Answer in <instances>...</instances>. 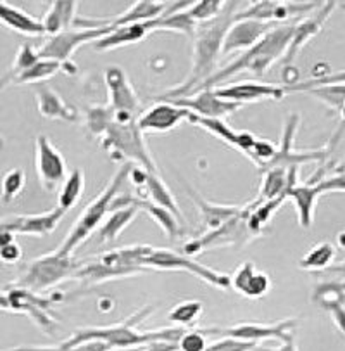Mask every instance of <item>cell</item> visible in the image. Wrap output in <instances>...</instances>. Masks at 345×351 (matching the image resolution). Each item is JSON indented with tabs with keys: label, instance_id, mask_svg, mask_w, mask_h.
Here are the masks:
<instances>
[{
	"label": "cell",
	"instance_id": "6da1fadb",
	"mask_svg": "<svg viewBox=\"0 0 345 351\" xmlns=\"http://www.w3.org/2000/svg\"><path fill=\"white\" fill-rule=\"evenodd\" d=\"M244 4L245 2H235V0L225 2L223 11H221L218 18L209 19V21L204 23H197L194 36H192V40H194V56H192L190 75H188V78L183 84L169 88L164 95L159 97V101L166 102L172 101V99L194 95L202 87V84H205L214 75L216 64H218V59L221 56L225 33L230 28L238 9Z\"/></svg>",
	"mask_w": 345,
	"mask_h": 351
},
{
	"label": "cell",
	"instance_id": "7a4b0ae2",
	"mask_svg": "<svg viewBox=\"0 0 345 351\" xmlns=\"http://www.w3.org/2000/svg\"><path fill=\"white\" fill-rule=\"evenodd\" d=\"M152 313V306H145L128 317L123 322L114 324L109 327H88V329H79L78 332L73 334L68 341L61 344L64 351H69L71 348L78 344L86 343V341H102L109 344L112 350H131V348L144 346V344L152 343V341H168V343H178L183 332L185 327H166V329L151 330V332H140L137 329L145 319Z\"/></svg>",
	"mask_w": 345,
	"mask_h": 351
},
{
	"label": "cell",
	"instance_id": "3957f363",
	"mask_svg": "<svg viewBox=\"0 0 345 351\" xmlns=\"http://www.w3.org/2000/svg\"><path fill=\"white\" fill-rule=\"evenodd\" d=\"M294 25L295 21L273 26L257 44L252 45L247 51H244V54H242L240 58H237L228 66L221 68L220 71H214V75H212L205 84H202V87L199 88L197 92L212 90V88H216L220 84H223L225 80H228L231 76L244 71L252 73L255 78H263V76L266 75L268 69H270L278 59H281L285 56V51H287L288 44H290ZM197 92H195V94H197Z\"/></svg>",
	"mask_w": 345,
	"mask_h": 351
},
{
	"label": "cell",
	"instance_id": "277c9868",
	"mask_svg": "<svg viewBox=\"0 0 345 351\" xmlns=\"http://www.w3.org/2000/svg\"><path fill=\"white\" fill-rule=\"evenodd\" d=\"M129 170H131V163L123 165V167L119 168L118 173L111 178L107 187H105L90 204H86L85 210L81 211V215H79L75 220V223H73L71 230H69V234L66 236V239L62 241L61 246L55 250L59 254H62V256H71V254L75 253L76 247L81 246L95 230H99V227L102 225L104 218L107 217L109 211H111L112 199L118 196L121 187L125 185V182L128 180Z\"/></svg>",
	"mask_w": 345,
	"mask_h": 351
},
{
	"label": "cell",
	"instance_id": "5b68a950",
	"mask_svg": "<svg viewBox=\"0 0 345 351\" xmlns=\"http://www.w3.org/2000/svg\"><path fill=\"white\" fill-rule=\"evenodd\" d=\"M99 141H101V147L112 161L137 163L145 171L159 173L145 144V135L137 127V121L129 125H118L112 121Z\"/></svg>",
	"mask_w": 345,
	"mask_h": 351
},
{
	"label": "cell",
	"instance_id": "8992f818",
	"mask_svg": "<svg viewBox=\"0 0 345 351\" xmlns=\"http://www.w3.org/2000/svg\"><path fill=\"white\" fill-rule=\"evenodd\" d=\"M76 268H78V265L73 260V256H62L58 251H52V253L33 260L23 271V276L16 279L11 286L23 287V289L31 291V293L33 291L49 289V287L73 277Z\"/></svg>",
	"mask_w": 345,
	"mask_h": 351
},
{
	"label": "cell",
	"instance_id": "52a82bcc",
	"mask_svg": "<svg viewBox=\"0 0 345 351\" xmlns=\"http://www.w3.org/2000/svg\"><path fill=\"white\" fill-rule=\"evenodd\" d=\"M247 217L248 208L244 206L240 213H237L233 218L225 221L221 227L211 232H204L199 239L185 244V253H187V256H190V254L194 256V254L204 253V251L209 250H216V247L245 246L247 243H251L257 236L248 227Z\"/></svg>",
	"mask_w": 345,
	"mask_h": 351
},
{
	"label": "cell",
	"instance_id": "ba28073f",
	"mask_svg": "<svg viewBox=\"0 0 345 351\" xmlns=\"http://www.w3.org/2000/svg\"><path fill=\"white\" fill-rule=\"evenodd\" d=\"M105 87L109 94V108L114 112V123L129 125L138 120L142 114L140 97L135 92L133 85L128 80V75L119 66H111L104 73Z\"/></svg>",
	"mask_w": 345,
	"mask_h": 351
},
{
	"label": "cell",
	"instance_id": "9c48e42d",
	"mask_svg": "<svg viewBox=\"0 0 345 351\" xmlns=\"http://www.w3.org/2000/svg\"><path fill=\"white\" fill-rule=\"evenodd\" d=\"M144 267L149 270H181L188 271L192 276L199 277L209 286L218 289H228L230 287V276H225L212 268L197 263L187 254H180L177 251L166 250V247H152L151 253L145 256Z\"/></svg>",
	"mask_w": 345,
	"mask_h": 351
},
{
	"label": "cell",
	"instance_id": "30bf717a",
	"mask_svg": "<svg viewBox=\"0 0 345 351\" xmlns=\"http://www.w3.org/2000/svg\"><path fill=\"white\" fill-rule=\"evenodd\" d=\"M327 192H344V173L316 182V184H294L285 192V199L292 201L297 210L298 223L302 228H309L314 221V210L320 196Z\"/></svg>",
	"mask_w": 345,
	"mask_h": 351
},
{
	"label": "cell",
	"instance_id": "8fae6325",
	"mask_svg": "<svg viewBox=\"0 0 345 351\" xmlns=\"http://www.w3.org/2000/svg\"><path fill=\"white\" fill-rule=\"evenodd\" d=\"M112 26L105 28H71L66 32L58 33V35L49 36L47 42L38 49V56L42 59H51L66 64L71 62V56L75 54L76 49L85 44H94L95 40L102 38L104 35L112 32Z\"/></svg>",
	"mask_w": 345,
	"mask_h": 351
},
{
	"label": "cell",
	"instance_id": "7c38bea8",
	"mask_svg": "<svg viewBox=\"0 0 345 351\" xmlns=\"http://www.w3.org/2000/svg\"><path fill=\"white\" fill-rule=\"evenodd\" d=\"M35 171L45 192L58 191L68 177L64 156L47 135H38L35 141Z\"/></svg>",
	"mask_w": 345,
	"mask_h": 351
},
{
	"label": "cell",
	"instance_id": "4fadbf2b",
	"mask_svg": "<svg viewBox=\"0 0 345 351\" xmlns=\"http://www.w3.org/2000/svg\"><path fill=\"white\" fill-rule=\"evenodd\" d=\"M298 320L285 319L280 322L263 324V322H240L235 326L220 329V327H212V329H202L205 336H220V337H235V339L247 341V343L257 344L259 341L266 339H283L287 334L294 332L297 327Z\"/></svg>",
	"mask_w": 345,
	"mask_h": 351
},
{
	"label": "cell",
	"instance_id": "5bb4252c",
	"mask_svg": "<svg viewBox=\"0 0 345 351\" xmlns=\"http://www.w3.org/2000/svg\"><path fill=\"white\" fill-rule=\"evenodd\" d=\"M212 90L223 101L235 102L240 106L251 104V102L281 101L285 95L294 92L292 87H287V85H270L261 84V82H242V84L216 87Z\"/></svg>",
	"mask_w": 345,
	"mask_h": 351
},
{
	"label": "cell",
	"instance_id": "9a60e30c",
	"mask_svg": "<svg viewBox=\"0 0 345 351\" xmlns=\"http://www.w3.org/2000/svg\"><path fill=\"white\" fill-rule=\"evenodd\" d=\"M64 211L54 208L47 213L38 215H12L0 218V232H11L14 236H35L45 237L58 228L64 218Z\"/></svg>",
	"mask_w": 345,
	"mask_h": 351
},
{
	"label": "cell",
	"instance_id": "2e32d148",
	"mask_svg": "<svg viewBox=\"0 0 345 351\" xmlns=\"http://www.w3.org/2000/svg\"><path fill=\"white\" fill-rule=\"evenodd\" d=\"M337 5V2H323V5L316 9V14L309 16V18L304 16V18H301L298 21H295L290 44H288L287 51H285V56L281 58L285 64L290 66L292 61L297 58L298 52L302 51V47H304L309 40H313L314 36L323 29L324 23H327L328 18L333 14Z\"/></svg>",
	"mask_w": 345,
	"mask_h": 351
},
{
	"label": "cell",
	"instance_id": "e0dca14e",
	"mask_svg": "<svg viewBox=\"0 0 345 351\" xmlns=\"http://www.w3.org/2000/svg\"><path fill=\"white\" fill-rule=\"evenodd\" d=\"M166 102H171L178 108L187 109L192 114L209 118V120H225V118L235 114L242 109L240 104L223 101V99L218 97L214 90H201L194 95H188V97L172 99V101Z\"/></svg>",
	"mask_w": 345,
	"mask_h": 351
},
{
	"label": "cell",
	"instance_id": "ac0fdd59",
	"mask_svg": "<svg viewBox=\"0 0 345 351\" xmlns=\"http://www.w3.org/2000/svg\"><path fill=\"white\" fill-rule=\"evenodd\" d=\"M271 28H273V25H270V23L252 21V19H233L230 28L225 33L221 56L247 51L252 45L257 44Z\"/></svg>",
	"mask_w": 345,
	"mask_h": 351
},
{
	"label": "cell",
	"instance_id": "d6986e66",
	"mask_svg": "<svg viewBox=\"0 0 345 351\" xmlns=\"http://www.w3.org/2000/svg\"><path fill=\"white\" fill-rule=\"evenodd\" d=\"M188 114L190 112L187 109L178 108L171 102H159V104H154L152 108L142 111L137 120V127L140 128L144 135L149 134V132L164 134V132L177 128L181 121L187 120Z\"/></svg>",
	"mask_w": 345,
	"mask_h": 351
},
{
	"label": "cell",
	"instance_id": "ffe728a7",
	"mask_svg": "<svg viewBox=\"0 0 345 351\" xmlns=\"http://www.w3.org/2000/svg\"><path fill=\"white\" fill-rule=\"evenodd\" d=\"M192 125H197V127L204 128L209 134L216 135L218 138H221L223 142H227L231 147L238 149L240 152H244L247 158H252V151L255 147V142L257 137H254L248 132H235L230 125L225 120H209V118H201V116L188 114L187 118Z\"/></svg>",
	"mask_w": 345,
	"mask_h": 351
},
{
	"label": "cell",
	"instance_id": "44dd1931",
	"mask_svg": "<svg viewBox=\"0 0 345 351\" xmlns=\"http://www.w3.org/2000/svg\"><path fill=\"white\" fill-rule=\"evenodd\" d=\"M230 287H233L244 298L259 300L271 291V279L266 274L259 271L254 263L245 261L235 270L233 277H230Z\"/></svg>",
	"mask_w": 345,
	"mask_h": 351
},
{
	"label": "cell",
	"instance_id": "7402d4cb",
	"mask_svg": "<svg viewBox=\"0 0 345 351\" xmlns=\"http://www.w3.org/2000/svg\"><path fill=\"white\" fill-rule=\"evenodd\" d=\"M66 73V75H75L78 71L73 62H62L51 61V59H42L40 58L31 68H28L26 71L19 73V75L11 76V78H0V88L9 87V85H28V84H40V82H45L52 76H55L58 73Z\"/></svg>",
	"mask_w": 345,
	"mask_h": 351
},
{
	"label": "cell",
	"instance_id": "603a6c76",
	"mask_svg": "<svg viewBox=\"0 0 345 351\" xmlns=\"http://www.w3.org/2000/svg\"><path fill=\"white\" fill-rule=\"evenodd\" d=\"M144 271H149L145 267H112V265H104L95 258L86 265L79 267L73 274V277L85 284H102L114 279H125V277L140 276Z\"/></svg>",
	"mask_w": 345,
	"mask_h": 351
},
{
	"label": "cell",
	"instance_id": "cb8c5ba5",
	"mask_svg": "<svg viewBox=\"0 0 345 351\" xmlns=\"http://www.w3.org/2000/svg\"><path fill=\"white\" fill-rule=\"evenodd\" d=\"M36 109L43 118L49 120H62L68 123H76L79 120V112L75 106L66 102L54 88L40 87L35 94Z\"/></svg>",
	"mask_w": 345,
	"mask_h": 351
},
{
	"label": "cell",
	"instance_id": "d4e9b609",
	"mask_svg": "<svg viewBox=\"0 0 345 351\" xmlns=\"http://www.w3.org/2000/svg\"><path fill=\"white\" fill-rule=\"evenodd\" d=\"M185 192H187L190 199L194 201V204L197 206L199 217H201L202 225H204L205 232L216 230L218 227L228 221L230 218H233L235 215L240 213L242 206H225V204H214L209 203L207 199L199 194L195 189H192L190 185L185 184Z\"/></svg>",
	"mask_w": 345,
	"mask_h": 351
},
{
	"label": "cell",
	"instance_id": "484cf974",
	"mask_svg": "<svg viewBox=\"0 0 345 351\" xmlns=\"http://www.w3.org/2000/svg\"><path fill=\"white\" fill-rule=\"evenodd\" d=\"M344 282L331 280V282L318 284L313 293V301L328 311L333 319L335 326L344 334Z\"/></svg>",
	"mask_w": 345,
	"mask_h": 351
},
{
	"label": "cell",
	"instance_id": "4316f807",
	"mask_svg": "<svg viewBox=\"0 0 345 351\" xmlns=\"http://www.w3.org/2000/svg\"><path fill=\"white\" fill-rule=\"evenodd\" d=\"M78 5L79 2H73V0H55V2H51L49 11L40 19L45 35L52 36L66 32V29L75 28V23L78 19V16H76L78 14Z\"/></svg>",
	"mask_w": 345,
	"mask_h": 351
},
{
	"label": "cell",
	"instance_id": "83f0119b",
	"mask_svg": "<svg viewBox=\"0 0 345 351\" xmlns=\"http://www.w3.org/2000/svg\"><path fill=\"white\" fill-rule=\"evenodd\" d=\"M147 35H151L147 28V23H137V25H126L114 28L111 33L104 35L102 38L92 44L95 52H107L114 49L123 47V45H133L142 42Z\"/></svg>",
	"mask_w": 345,
	"mask_h": 351
},
{
	"label": "cell",
	"instance_id": "f1b7e54d",
	"mask_svg": "<svg viewBox=\"0 0 345 351\" xmlns=\"http://www.w3.org/2000/svg\"><path fill=\"white\" fill-rule=\"evenodd\" d=\"M0 25H4L11 32H16L25 36L45 35L40 19L28 14L23 9L8 4V2H0Z\"/></svg>",
	"mask_w": 345,
	"mask_h": 351
},
{
	"label": "cell",
	"instance_id": "f546056e",
	"mask_svg": "<svg viewBox=\"0 0 345 351\" xmlns=\"http://www.w3.org/2000/svg\"><path fill=\"white\" fill-rule=\"evenodd\" d=\"M138 213H140V210L135 204L111 211L107 220L99 227V241L101 243H114L125 232V228L137 218Z\"/></svg>",
	"mask_w": 345,
	"mask_h": 351
},
{
	"label": "cell",
	"instance_id": "4dcf8cb0",
	"mask_svg": "<svg viewBox=\"0 0 345 351\" xmlns=\"http://www.w3.org/2000/svg\"><path fill=\"white\" fill-rule=\"evenodd\" d=\"M83 192H85V171L81 168H75L71 173H68L66 180L59 187L58 206L55 208L68 213L81 199Z\"/></svg>",
	"mask_w": 345,
	"mask_h": 351
},
{
	"label": "cell",
	"instance_id": "1f68e13d",
	"mask_svg": "<svg viewBox=\"0 0 345 351\" xmlns=\"http://www.w3.org/2000/svg\"><path fill=\"white\" fill-rule=\"evenodd\" d=\"M133 204L138 208V210H145V213H147L149 217H151L159 227H161V230L164 232L169 239L178 237L181 234V230H183L180 221L172 217L168 210H164V208L157 206V204L151 203V201L147 199H138V197L135 196H133Z\"/></svg>",
	"mask_w": 345,
	"mask_h": 351
},
{
	"label": "cell",
	"instance_id": "d6a6232c",
	"mask_svg": "<svg viewBox=\"0 0 345 351\" xmlns=\"http://www.w3.org/2000/svg\"><path fill=\"white\" fill-rule=\"evenodd\" d=\"M337 258V247L331 243H320L311 247L306 256L298 261L302 270H327Z\"/></svg>",
	"mask_w": 345,
	"mask_h": 351
},
{
	"label": "cell",
	"instance_id": "836d02e7",
	"mask_svg": "<svg viewBox=\"0 0 345 351\" xmlns=\"http://www.w3.org/2000/svg\"><path fill=\"white\" fill-rule=\"evenodd\" d=\"M202 313H204V304L201 301L187 300L171 308V311L168 313V320L177 327H185V329L190 327V329H194Z\"/></svg>",
	"mask_w": 345,
	"mask_h": 351
},
{
	"label": "cell",
	"instance_id": "e575fe53",
	"mask_svg": "<svg viewBox=\"0 0 345 351\" xmlns=\"http://www.w3.org/2000/svg\"><path fill=\"white\" fill-rule=\"evenodd\" d=\"M26 187V173L23 168H12L0 182V199L4 204H11L18 199Z\"/></svg>",
	"mask_w": 345,
	"mask_h": 351
},
{
	"label": "cell",
	"instance_id": "d590c367",
	"mask_svg": "<svg viewBox=\"0 0 345 351\" xmlns=\"http://www.w3.org/2000/svg\"><path fill=\"white\" fill-rule=\"evenodd\" d=\"M86 130L90 134V137L101 138L102 134L109 128V125L114 121V112L109 106H92L86 111Z\"/></svg>",
	"mask_w": 345,
	"mask_h": 351
},
{
	"label": "cell",
	"instance_id": "8d00e7d4",
	"mask_svg": "<svg viewBox=\"0 0 345 351\" xmlns=\"http://www.w3.org/2000/svg\"><path fill=\"white\" fill-rule=\"evenodd\" d=\"M307 94L314 95L320 99L324 106L333 109L338 114H344V84H330V85H321V87L311 88Z\"/></svg>",
	"mask_w": 345,
	"mask_h": 351
},
{
	"label": "cell",
	"instance_id": "74e56055",
	"mask_svg": "<svg viewBox=\"0 0 345 351\" xmlns=\"http://www.w3.org/2000/svg\"><path fill=\"white\" fill-rule=\"evenodd\" d=\"M223 8V0H199V2H192L190 8H187V14L195 23H204L209 21V19L218 18Z\"/></svg>",
	"mask_w": 345,
	"mask_h": 351
},
{
	"label": "cell",
	"instance_id": "f35d334b",
	"mask_svg": "<svg viewBox=\"0 0 345 351\" xmlns=\"http://www.w3.org/2000/svg\"><path fill=\"white\" fill-rule=\"evenodd\" d=\"M38 59H40L38 52H36L31 45L23 44L21 47H19L18 54H16L11 69H9V71H5L4 75H2V78L5 80V78H11V76H16V75H19V73L26 71V69L31 68V66L35 64Z\"/></svg>",
	"mask_w": 345,
	"mask_h": 351
},
{
	"label": "cell",
	"instance_id": "ab89813d",
	"mask_svg": "<svg viewBox=\"0 0 345 351\" xmlns=\"http://www.w3.org/2000/svg\"><path fill=\"white\" fill-rule=\"evenodd\" d=\"M178 351H204L207 343H205V334L202 329H190L185 330L183 336L177 343Z\"/></svg>",
	"mask_w": 345,
	"mask_h": 351
},
{
	"label": "cell",
	"instance_id": "60d3db41",
	"mask_svg": "<svg viewBox=\"0 0 345 351\" xmlns=\"http://www.w3.org/2000/svg\"><path fill=\"white\" fill-rule=\"evenodd\" d=\"M255 346L257 344L235 339V337H221L216 343L205 346L204 351H254Z\"/></svg>",
	"mask_w": 345,
	"mask_h": 351
},
{
	"label": "cell",
	"instance_id": "b9f144b4",
	"mask_svg": "<svg viewBox=\"0 0 345 351\" xmlns=\"http://www.w3.org/2000/svg\"><path fill=\"white\" fill-rule=\"evenodd\" d=\"M254 351H298L297 343H295L294 332L287 334V336L281 339V346L278 348H264V346H255Z\"/></svg>",
	"mask_w": 345,
	"mask_h": 351
},
{
	"label": "cell",
	"instance_id": "7bdbcfd3",
	"mask_svg": "<svg viewBox=\"0 0 345 351\" xmlns=\"http://www.w3.org/2000/svg\"><path fill=\"white\" fill-rule=\"evenodd\" d=\"M19 350H21V351H64L61 346H59V348H49V346L29 348V346H26V348H19Z\"/></svg>",
	"mask_w": 345,
	"mask_h": 351
},
{
	"label": "cell",
	"instance_id": "ee69618b",
	"mask_svg": "<svg viewBox=\"0 0 345 351\" xmlns=\"http://www.w3.org/2000/svg\"><path fill=\"white\" fill-rule=\"evenodd\" d=\"M109 351H137V348H131V350H109Z\"/></svg>",
	"mask_w": 345,
	"mask_h": 351
},
{
	"label": "cell",
	"instance_id": "f6af8a7d",
	"mask_svg": "<svg viewBox=\"0 0 345 351\" xmlns=\"http://www.w3.org/2000/svg\"><path fill=\"white\" fill-rule=\"evenodd\" d=\"M2 149H4V138L0 137V151H2Z\"/></svg>",
	"mask_w": 345,
	"mask_h": 351
},
{
	"label": "cell",
	"instance_id": "bcb514c9",
	"mask_svg": "<svg viewBox=\"0 0 345 351\" xmlns=\"http://www.w3.org/2000/svg\"><path fill=\"white\" fill-rule=\"evenodd\" d=\"M5 351H21L19 348H12V350H5Z\"/></svg>",
	"mask_w": 345,
	"mask_h": 351
}]
</instances>
